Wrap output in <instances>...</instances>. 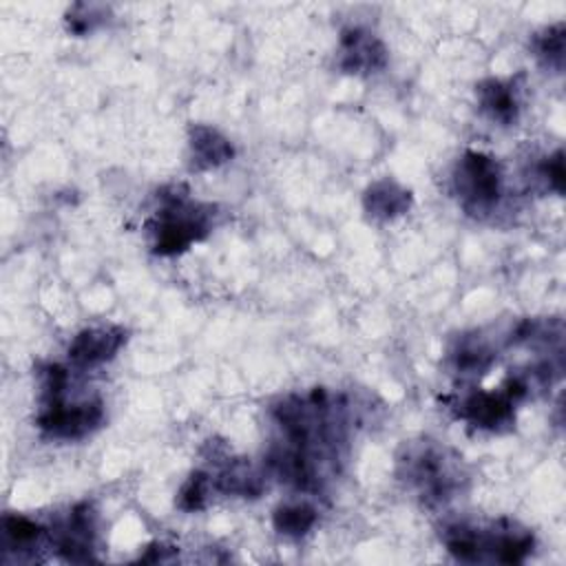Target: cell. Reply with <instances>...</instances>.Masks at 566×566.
Listing matches in <instances>:
<instances>
[{"label": "cell", "instance_id": "obj_6", "mask_svg": "<svg viewBox=\"0 0 566 566\" xmlns=\"http://www.w3.org/2000/svg\"><path fill=\"white\" fill-rule=\"evenodd\" d=\"M104 420V409L99 400H84L77 405H69L66 396L42 402L38 427L60 440H75L91 431H95Z\"/></svg>", "mask_w": 566, "mask_h": 566}, {"label": "cell", "instance_id": "obj_19", "mask_svg": "<svg viewBox=\"0 0 566 566\" xmlns=\"http://www.w3.org/2000/svg\"><path fill=\"white\" fill-rule=\"evenodd\" d=\"M104 18V7L99 4H73L66 13L69 29L73 33H88Z\"/></svg>", "mask_w": 566, "mask_h": 566}, {"label": "cell", "instance_id": "obj_10", "mask_svg": "<svg viewBox=\"0 0 566 566\" xmlns=\"http://www.w3.org/2000/svg\"><path fill=\"white\" fill-rule=\"evenodd\" d=\"M475 95H478V104H480L482 113L489 119H493L502 126H509L517 119L520 99H517L515 82L489 77V80H482L478 84Z\"/></svg>", "mask_w": 566, "mask_h": 566}, {"label": "cell", "instance_id": "obj_15", "mask_svg": "<svg viewBox=\"0 0 566 566\" xmlns=\"http://www.w3.org/2000/svg\"><path fill=\"white\" fill-rule=\"evenodd\" d=\"M2 535H4V544L9 548H15V551L22 548L24 551V548L33 546L42 537V526L35 524L33 520L24 517V515L7 513L2 517Z\"/></svg>", "mask_w": 566, "mask_h": 566}, {"label": "cell", "instance_id": "obj_13", "mask_svg": "<svg viewBox=\"0 0 566 566\" xmlns=\"http://www.w3.org/2000/svg\"><path fill=\"white\" fill-rule=\"evenodd\" d=\"M214 486L221 493L228 495H243V497H254L263 489V480L259 473L252 471V467L245 460H230L217 475Z\"/></svg>", "mask_w": 566, "mask_h": 566}, {"label": "cell", "instance_id": "obj_7", "mask_svg": "<svg viewBox=\"0 0 566 566\" xmlns=\"http://www.w3.org/2000/svg\"><path fill=\"white\" fill-rule=\"evenodd\" d=\"M93 537L95 511L88 502L75 504L66 520L55 531H51V539L66 562H93Z\"/></svg>", "mask_w": 566, "mask_h": 566}, {"label": "cell", "instance_id": "obj_18", "mask_svg": "<svg viewBox=\"0 0 566 566\" xmlns=\"http://www.w3.org/2000/svg\"><path fill=\"white\" fill-rule=\"evenodd\" d=\"M493 363V354L486 345L478 343H464L453 354V365L460 374H484Z\"/></svg>", "mask_w": 566, "mask_h": 566}, {"label": "cell", "instance_id": "obj_16", "mask_svg": "<svg viewBox=\"0 0 566 566\" xmlns=\"http://www.w3.org/2000/svg\"><path fill=\"white\" fill-rule=\"evenodd\" d=\"M535 55L537 60L553 71H562L564 66V22H557L535 38Z\"/></svg>", "mask_w": 566, "mask_h": 566}, {"label": "cell", "instance_id": "obj_20", "mask_svg": "<svg viewBox=\"0 0 566 566\" xmlns=\"http://www.w3.org/2000/svg\"><path fill=\"white\" fill-rule=\"evenodd\" d=\"M562 157H564L562 150H555V155L546 157V161H544V166H542V172H544L548 186H551L557 195L564 192V159H562Z\"/></svg>", "mask_w": 566, "mask_h": 566}, {"label": "cell", "instance_id": "obj_12", "mask_svg": "<svg viewBox=\"0 0 566 566\" xmlns=\"http://www.w3.org/2000/svg\"><path fill=\"white\" fill-rule=\"evenodd\" d=\"M190 157H192V166L197 170L203 168H217L221 164H226L228 159H232L234 148L232 144L212 126L206 124H197L190 128Z\"/></svg>", "mask_w": 566, "mask_h": 566}, {"label": "cell", "instance_id": "obj_4", "mask_svg": "<svg viewBox=\"0 0 566 566\" xmlns=\"http://www.w3.org/2000/svg\"><path fill=\"white\" fill-rule=\"evenodd\" d=\"M528 385L524 378L513 376L500 391H473L460 402V416L480 429L500 431L513 424L515 405L526 396Z\"/></svg>", "mask_w": 566, "mask_h": 566}, {"label": "cell", "instance_id": "obj_3", "mask_svg": "<svg viewBox=\"0 0 566 566\" xmlns=\"http://www.w3.org/2000/svg\"><path fill=\"white\" fill-rule=\"evenodd\" d=\"M453 188L469 214L491 212L502 197L500 164L480 150H467L453 170Z\"/></svg>", "mask_w": 566, "mask_h": 566}, {"label": "cell", "instance_id": "obj_9", "mask_svg": "<svg viewBox=\"0 0 566 566\" xmlns=\"http://www.w3.org/2000/svg\"><path fill=\"white\" fill-rule=\"evenodd\" d=\"M126 343V329L119 325H97L82 329L69 345V358L80 367H93L111 360Z\"/></svg>", "mask_w": 566, "mask_h": 566}, {"label": "cell", "instance_id": "obj_11", "mask_svg": "<svg viewBox=\"0 0 566 566\" xmlns=\"http://www.w3.org/2000/svg\"><path fill=\"white\" fill-rule=\"evenodd\" d=\"M363 208L371 219L389 221L411 208V192L394 179H380L367 186L363 195Z\"/></svg>", "mask_w": 566, "mask_h": 566}, {"label": "cell", "instance_id": "obj_1", "mask_svg": "<svg viewBox=\"0 0 566 566\" xmlns=\"http://www.w3.org/2000/svg\"><path fill=\"white\" fill-rule=\"evenodd\" d=\"M161 208L148 223L150 248L159 256H175L210 232L212 208L190 201L181 186L161 190Z\"/></svg>", "mask_w": 566, "mask_h": 566}, {"label": "cell", "instance_id": "obj_2", "mask_svg": "<svg viewBox=\"0 0 566 566\" xmlns=\"http://www.w3.org/2000/svg\"><path fill=\"white\" fill-rule=\"evenodd\" d=\"M444 544L462 562L520 564L533 551V535L513 522H497L491 528L455 524L444 531Z\"/></svg>", "mask_w": 566, "mask_h": 566}, {"label": "cell", "instance_id": "obj_8", "mask_svg": "<svg viewBox=\"0 0 566 566\" xmlns=\"http://www.w3.org/2000/svg\"><path fill=\"white\" fill-rule=\"evenodd\" d=\"M387 64L385 44L367 29L347 27L338 42V69L352 75H369Z\"/></svg>", "mask_w": 566, "mask_h": 566}, {"label": "cell", "instance_id": "obj_5", "mask_svg": "<svg viewBox=\"0 0 566 566\" xmlns=\"http://www.w3.org/2000/svg\"><path fill=\"white\" fill-rule=\"evenodd\" d=\"M405 467V478L411 482L422 497L440 502L451 497L455 489V473L444 458V451L433 444H418L409 447L407 455L400 460Z\"/></svg>", "mask_w": 566, "mask_h": 566}, {"label": "cell", "instance_id": "obj_14", "mask_svg": "<svg viewBox=\"0 0 566 566\" xmlns=\"http://www.w3.org/2000/svg\"><path fill=\"white\" fill-rule=\"evenodd\" d=\"M272 524L281 535L301 537L316 524V511L310 504H281L272 515Z\"/></svg>", "mask_w": 566, "mask_h": 566}, {"label": "cell", "instance_id": "obj_17", "mask_svg": "<svg viewBox=\"0 0 566 566\" xmlns=\"http://www.w3.org/2000/svg\"><path fill=\"white\" fill-rule=\"evenodd\" d=\"M212 489V480L203 471L190 473V478L184 482V486L177 493V506L181 511H199L206 506L208 495Z\"/></svg>", "mask_w": 566, "mask_h": 566}]
</instances>
